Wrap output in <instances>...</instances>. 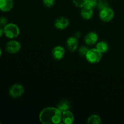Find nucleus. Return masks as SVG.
<instances>
[{
	"mask_svg": "<svg viewBox=\"0 0 124 124\" xmlns=\"http://www.w3.org/2000/svg\"><path fill=\"white\" fill-rule=\"evenodd\" d=\"M13 7V0H0V10L2 12H8Z\"/></svg>",
	"mask_w": 124,
	"mask_h": 124,
	"instance_id": "12",
	"label": "nucleus"
},
{
	"mask_svg": "<svg viewBox=\"0 0 124 124\" xmlns=\"http://www.w3.org/2000/svg\"><path fill=\"white\" fill-rule=\"evenodd\" d=\"M88 50H89V48H88L87 46H81V47H80L79 50V53L80 55L85 56V55L87 54Z\"/></svg>",
	"mask_w": 124,
	"mask_h": 124,
	"instance_id": "20",
	"label": "nucleus"
},
{
	"mask_svg": "<svg viewBox=\"0 0 124 124\" xmlns=\"http://www.w3.org/2000/svg\"><path fill=\"white\" fill-rule=\"evenodd\" d=\"M81 15L84 19L89 20L93 16V9L84 6L82 7V10H81Z\"/></svg>",
	"mask_w": 124,
	"mask_h": 124,
	"instance_id": "13",
	"label": "nucleus"
},
{
	"mask_svg": "<svg viewBox=\"0 0 124 124\" xmlns=\"http://www.w3.org/2000/svg\"><path fill=\"white\" fill-rule=\"evenodd\" d=\"M72 2L76 7L82 8L85 6L87 0H72Z\"/></svg>",
	"mask_w": 124,
	"mask_h": 124,
	"instance_id": "19",
	"label": "nucleus"
},
{
	"mask_svg": "<svg viewBox=\"0 0 124 124\" xmlns=\"http://www.w3.org/2000/svg\"><path fill=\"white\" fill-rule=\"evenodd\" d=\"M4 33V29H2V28L0 27V38L2 36V35H3Z\"/></svg>",
	"mask_w": 124,
	"mask_h": 124,
	"instance_id": "24",
	"label": "nucleus"
},
{
	"mask_svg": "<svg viewBox=\"0 0 124 124\" xmlns=\"http://www.w3.org/2000/svg\"><path fill=\"white\" fill-rule=\"evenodd\" d=\"M98 40V35L94 31H91L87 33L85 36V42L88 46H93L95 44Z\"/></svg>",
	"mask_w": 124,
	"mask_h": 124,
	"instance_id": "9",
	"label": "nucleus"
},
{
	"mask_svg": "<svg viewBox=\"0 0 124 124\" xmlns=\"http://www.w3.org/2000/svg\"><path fill=\"white\" fill-rule=\"evenodd\" d=\"M70 107V104L69 102V101L67 100H62V101H61L58 104V110L61 111V113L64 112V111H66L69 110Z\"/></svg>",
	"mask_w": 124,
	"mask_h": 124,
	"instance_id": "14",
	"label": "nucleus"
},
{
	"mask_svg": "<svg viewBox=\"0 0 124 124\" xmlns=\"http://www.w3.org/2000/svg\"><path fill=\"white\" fill-rule=\"evenodd\" d=\"M108 7V4L107 0H99L97 5V7L99 10L104 9L105 7Z\"/></svg>",
	"mask_w": 124,
	"mask_h": 124,
	"instance_id": "17",
	"label": "nucleus"
},
{
	"mask_svg": "<svg viewBox=\"0 0 124 124\" xmlns=\"http://www.w3.org/2000/svg\"><path fill=\"white\" fill-rule=\"evenodd\" d=\"M115 16V12L110 7H105L104 9L100 10L99 13V18L105 23H108L113 19Z\"/></svg>",
	"mask_w": 124,
	"mask_h": 124,
	"instance_id": "4",
	"label": "nucleus"
},
{
	"mask_svg": "<svg viewBox=\"0 0 124 124\" xmlns=\"http://www.w3.org/2000/svg\"><path fill=\"white\" fill-rule=\"evenodd\" d=\"M39 119L44 124H59L62 121V113L58 108H46L40 113Z\"/></svg>",
	"mask_w": 124,
	"mask_h": 124,
	"instance_id": "1",
	"label": "nucleus"
},
{
	"mask_svg": "<svg viewBox=\"0 0 124 124\" xmlns=\"http://www.w3.org/2000/svg\"><path fill=\"white\" fill-rule=\"evenodd\" d=\"M102 53L98 50L96 48L89 49L85 55L87 60L92 64H96L101 61Z\"/></svg>",
	"mask_w": 124,
	"mask_h": 124,
	"instance_id": "3",
	"label": "nucleus"
},
{
	"mask_svg": "<svg viewBox=\"0 0 124 124\" xmlns=\"http://www.w3.org/2000/svg\"><path fill=\"white\" fill-rule=\"evenodd\" d=\"M75 117L71 111L69 110L62 113V121L65 124H71L74 122Z\"/></svg>",
	"mask_w": 124,
	"mask_h": 124,
	"instance_id": "11",
	"label": "nucleus"
},
{
	"mask_svg": "<svg viewBox=\"0 0 124 124\" xmlns=\"http://www.w3.org/2000/svg\"><path fill=\"white\" fill-rule=\"evenodd\" d=\"M69 20L65 17H59L54 21V27L59 30H64L69 25Z\"/></svg>",
	"mask_w": 124,
	"mask_h": 124,
	"instance_id": "8",
	"label": "nucleus"
},
{
	"mask_svg": "<svg viewBox=\"0 0 124 124\" xmlns=\"http://www.w3.org/2000/svg\"><path fill=\"white\" fill-rule=\"evenodd\" d=\"M78 46V39L75 36H71L67 40V47L70 52H75Z\"/></svg>",
	"mask_w": 124,
	"mask_h": 124,
	"instance_id": "10",
	"label": "nucleus"
},
{
	"mask_svg": "<svg viewBox=\"0 0 124 124\" xmlns=\"http://www.w3.org/2000/svg\"><path fill=\"white\" fill-rule=\"evenodd\" d=\"M56 0H42L44 5L47 7H51L55 4Z\"/></svg>",
	"mask_w": 124,
	"mask_h": 124,
	"instance_id": "21",
	"label": "nucleus"
},
{
	"mask_svg": "<svg viewBox=\"0 0 124 124\" xmlns=\"http://www.w3.org/2000/svg\"><path fill=\"white\" fill-rule=\"evenodd\" d=\"M101 123V119L100 117L96 115H93L90 116L87 120V124H98Z\"/></svg>",
	"mask_w": 124,
	"mask_h": 124,
	"instance_id": "16",
	"label": "nucleus"
},
{
	"mask_svg": "<svg viewBox=\"0 0 124 124\" xmlns=\"http://www.w3.org/2000/svg\"><path fill=\"white\" fill-rule=\"evenodd\" d=\"M21 45L18 41L15 40H12L8 41L6 46V50L8 53L15 54L20 51Z\"/></svg>",
	"mask_w": 124,
	"mask_h": 124,
	"instance_id": "5",
	"label": "nucleus"
},
{
	"mask_svg": "<svg viewBox=\"0 0 124 124\" xmlns=\"http://www.w3.org/2000/svg\"><path fill=\"white\" fill-rule=\"evenodd\" d=\"M7 24V19L4 16L0 17V25L5 26Z\"/></svg>",
	"mask_w": 124,
	"mask_h": 124,
	"instance_id": "22",
	"label": "nucleus"
},
{
	"mask_svg": "<svg viewBox=\"0 0 124 124\" xmlns=\"http://www.w3.org/2000/svg\"><path fill=\"white\" fill-rule=\"evenodd\" d=\"M4 33L7 38L13 39L19 36L20 30L18 25L13 23H9L4 26Z\"/></svg>",
	"mask_w": 124,
	"mask_h": 124,
	"instance_id": "2",
	"label": "nucleus"
},
{
	"mask_svg": "<svg viewBox=\"0 0 124 124\" xmlns=\"http://www.w3.org/2000/svg\"><path fill=\"white\" fill-rule=\"evenodd\" d=\"M65 50L62 46H56L52 50V56L56 60H61L65 55Z\"/></svg>",
	"mask_w": 124,
	"mask_h": 124,
	"instance_id": "7",
	"label": "nucleus"
},
{
	"mask_svg": "<svg viewBox=\"0 0 124 124\" xmlns=\"http://www.w3.org/2000/svg\"><path fill=\"white\" fill-rule=\"evenodd\" d=\"M98 0H87L85 6L86 7L94 9L98 5Z\"/></svg>",
	"mask_w": 124,
	"mask_h": 124,
	"instance_id": "18",
	"label": "nucleus"
},
{
	"mask_svg": "<svg viewBox=\"0 0 124 124\" xmlns=\"http://www.w3.org/2000/svg\"><path fill=\"white\" fill-rule=\"evenodd\" d=\"M1 54H2V52H1V48H0V57L1 56Z\"/></svg>",
	"mask_w": 124,
	"mask_h": 124,
	"instance_id": "25",
	"label": "nucleus"
},
{
	"mask_svg": "<svg viewBox=\"0 0 124 124\" xmlns=\"http://www.w3.org/2000/svg\"><path fill=\"white\" fill-rule=\"evenodd\" d=\"M24 92V88L22 85L16 84L13 85L9 90V94L14 98H19L23 94Z\"/></svg>",
	"mask_w": 124,
	"mask_h": 124,
	"instance_id": "6",
	"label": "nucleus"
},
{
	"mask_svg": "<svg viewBox=\"0 0 124 124\" xmlns=\"http://www.w3.org/2000/svg\"><path fill=\"white\" fill-rule=\"evenodd\" d=\"M96 48L98 50L100 51L102 53H104L108 50L109 46L107 42H106L105 41H100L97 43Z\"/></svg>",
	"mask_w": 124,
	"mask_h": 124,
	"instance_id": "15",
	"label": "nucleus"
},
{
	"mask_svg": "<svg viewBox=\"0 0 124 124\" xmlns=\"http://www.w3.org/2000/svg\"><path fill=\"white\" fill-rule=\"evenodd\" d=\"M81 36V33L79 31H76V32L75 33V35H74V36H75V38H76L77 39L80 38Z\"/></svg>",
	"mask_w": 124,
	"mask_h": 124,
	"instance_id": "23",
	"label": "nucleus"
}]
</instances>
